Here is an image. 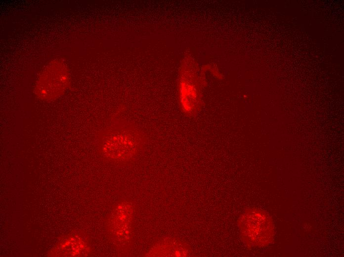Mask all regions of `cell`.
<instances>
[{
  "mask_svg": "<svg viewBox=\"0 0 344 257\" xmlns=\"http://www.w3.org/2000/svg\"><path fill=\"white\" fill-rule=\"evenodd\" d=\"M146 141L144 133L136 125L131 122L119 121L100 133L99 152L112 162L128 164L137 158Z\"/></svg>",
  "mask_w": 344,
  "mask_h": 257,
  "instance_id": "6da1fadb",
  "label": "cell"
},
{
  "mask_svg": "<svg viewBox=\"0 0 344 257\" xmlns=\"http://www.w3.org/2000/svg\"><path fill=\"white\" fill-rule=\"evenodd\" d=\"M135 207L129 200L118 202L111 210L106 220V229L110 240L121 252L130 249L133 237Z\"/></svg>",
  "mask_w": 344,
  "mask_h": 257,
  "instance_id": "7a4b0ae2",
  "label": "cell"
},
{
  "mask_svg": "<svg viewBox=\"0 0 344 257\" xmlns=\"http://www.w3.org/2000/svg\"><path fill=\"white\" fill-rule=\"evenodd\" d=\"M242 239L249 248L264 247L274 236L272 218L265 211L256 208L245 210L237 220Z\"/></svg>",
  "mask_w": 344,
  "mask_h": 257,
  "instance_id": "3957f363",
  "label": "cell"
},
{
  "mask_svg": "<svg viewBox=\"0 0 344 257\" xmlns=\"http://www.w3.org/2000/svg\"><path fill=\"white\" fill-rule=\"evenodd\" d=\"M190 57H184L179 70L177 81L178 100L182 113L194 117L201 106L203 81L197 73L195 64Z\"/></svg>",
  "mask_w": 344,
  "mask_h": 257,
  "instance_id": "277c9868",
  "label": "cell"
},
{
  "mask_svg": "<svg viewBox=\"0 0 344 257\" xmlns=\"http://www.w3.org/2000/svg\"><path fill=\"white\" fill-rule=\"evenodd\" d=\"M69 84L66 65L56 60L49 64L39 77L36 85V93L43 100H51L62 95Z\"/></svg>",
  "mask_w": 344,
  "mask_h": 257,
  "instance_id": "5b68a950",
  "label": "cell"
},
{
  "mask_svg": "<svg viewBox=\"0 0 344 257\" xmlns=\"http://www.w3.org/2000/svg\"><path fill=\"white\" fill-rule=\"evenodd\" d=\"M91 248L86 235L72 233L62 238L48 252L49 257H79L89 256Z\"/></svg>",
  "mask_w": 344,
  "mask_h": 257,
  "instance_id": "8992f818",
  "label": "cell"
},
{
  "mask_svg": "<svg viewBox=\"0 0 344 257\" xmlns=\"http://www.w3.org/2000/svg\"><path fill=\"white\" fill-rule=\"evenodd\" d=\"M189 247L182 242L166 238L154 244L145 253V257H186L190 254Z\"/></svg>",
  "mask_w": 344,
  "mask_h": 257,
  "instance_id": "52a82bcc",
  "label": "cell"
}]
</instances>
